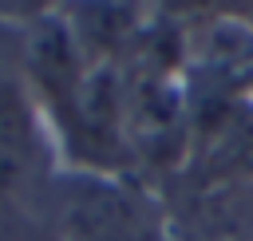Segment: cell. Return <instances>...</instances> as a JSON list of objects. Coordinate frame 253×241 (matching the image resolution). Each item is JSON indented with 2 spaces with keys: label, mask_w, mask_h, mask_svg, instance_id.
<instances>
[{
  "label": "cell",
  "mask_w": 253,
  "mask_h": 241,
  "mask_svg": "<svg viewBox=\"0 0 253 241\" xmlns=\"http://www.w3.org/2000/svg\"><path fill=\"white\" fill-rule=\"evenodd\" d=\"M40 182H47V119L24 71V24L0 12V209L28 201Z\"/></svg>",
  "instance_id": "obj_2"
},
{
  "label": "cell",
  "mask_w": 253,
  "mask_h": 241,
  "mask_svg": "<svg viewBox=\"0 0 253 241\" xmlns=\"http://www.w3.org/2000/svg\"><path fill=\"white\" fill-rule=\"evenodd\" d=\"M51 213L55 241H170L162 194L138 174L59 170Z\"/></svg>",
  "instance_id": "obj_1"
},
{
  "label": "cell",
  "mask_w": 253,
  "mask_h": 241,
  "mask_svg": "<svg viewBox=\"0 0 253 241\" xmlns=\"http://www.w3.org/2000/svg\"><path fill=\"white\" fill-rule=\"evenodd\" d=\"M158 194L170 241H253V186L178 170Z\"/></svg>",
  "instance_id": "obj_3"
}]
</instances>
